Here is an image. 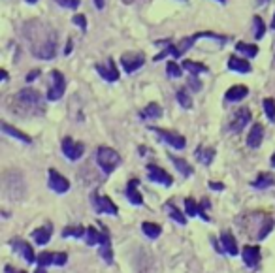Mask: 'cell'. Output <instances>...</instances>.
<instances>
[{
  "label": "cell",
  "mask_w": 275,
  "mask_h": 273,
  "mask_svg": "<svg viewBox=\"0 0 275 273\" xmlns=\"http://www.w3.org/2000/svg\"><path fill=\"white\" fill-rule=\"evenodd\" d=\"M166 209H168V213H170V217H172L175 222H179V224H187V219H185V215L181 213L179 209L175 207V205L172 204V202H166V205H164Z\"/></svg>",
  "instance_id": "836d02e7"
},
{
  "label": "cell",
  "mask_w": 275,
  "mask_h": 273,
  "mask_svg": "<svg viewBox=\"0 0 275 273\" xmlns=\"http://www.w3.org/2000/svg\"><path fill=\"white\" fill-rule=\"evenodd\" d=\"M147 177L151 181H155V183H160L164 187H170L173 183L172 175H170L166 170H162V168L155 166V164H149V166H147Z\"/></svg>",
  "instance_id": "30bf717a"
},
{
  "label": "cell",
  "mask_w": 275,
  "mask_h": 273,
  "mask_svg": "<svg viewBox=\"0 0 275 273\" xmlns=\"http://www.w3.org/2000/svg\"><path fill=\"white\" fill-rule=\"evenodd\" d=\"M13 104H15V110L19 113H25V115H42L43 113V98L42 94L34 91V89H23L13 96Z\"/></svg>",
  "instance_id": "7a4b0ae2"
},
{
  "label": "cell",
  "mask_w": 275,
  "mask_h": 273,
  "mask_svg": "<svg viewBox=\"0 0 275 273\" xmlns=\"http://www.w3.org/2000/svg\"><path fill=\"white\" fill-rule=\"evenodd\" d=\"M96 72H98L100 77L106 79V81H117V79H119V70L115 66L113 59H108V66H106V64H96Z\"/></svg>",
  "instance_id": "2e32d148"
},
{
  "label": "cell",
  "mask_w": 275,
  "mask_h": 273,
  "mask_svg": "<svg viewBox=\"0 0 275 273\" xmlns=\"http://www.w3.org/2000/svg\"><path fill=\"white\" fill-rule=\"evenodd\" d=\"M156 43H162V45H166V49H164L162 53H158L155 57V60H162L164 57H181V53H179V49H177V45H173L172 42H164V40H158Z\"/></svg>",
  "instance_id": "603a6c76"
},
{
  "label": "cell",
  "mask_w": 275,
  "mask_h": 273,
  "mask_svg": "<svg viewBox=\"0 0 275 273\" xmlns=\"http://www.w3.org/2000/svg\"><path fill=\"white\" fill-rule=\"evenodd\" d=\"M274 183H275L274 175H270V173H260L257 179L253 181V187L255 188H268V187H272Z\"/></svg>",
  "instance_id": "d6a6232c"
},
{
  "label": "cell",
  "mask_w": 275,
  "mask_h": 273,
  "mask_svg": "<svg viewBox=\"0 0 275 273\" xmlns=\"http://www.w3.org/2000/svg\"><path fill=\"white\" fill-rule=\"evenodd\" d=\"M249 121H251V111L247 110V108H241V110H238L234 113L232 121H230V130H232V132H240V130L245 128V125H247Z\"/></svg>",
  "instance_id": "9a60e30c"
},
{
  "label": "cell",
  "mask_w": 275,
  "mask_h": 273,
  "mask_svg": "<svg viewBox=\"0 0 275 273\" xmlns=\"http://www.w3.org/2000/svg\"><path fill=\"white\" fill-rule=\"evenodd\" d=\"M66 91V81H64V76L60 74L59 70H53L51 72V87H49V91H47V100H59L60 96L64 94Z\"/></svg>",
  "instance_id": "277c9868"
},
{
  "label": "cell",
  "mask_w": 275,
  "mask_h": 273,
  "mask_svg": "<svg viewBox=\"0 0 275 273\" xmlns=\"http://www.w3.org/2000/svg\"><path fill=\"white\" fill-rule=\"evenodd\" d=\"M72 21H74V23H76V25H78L79 28L83 30V32L87 30V19H85V15L78 13V15H74V19H72Z\"/></svg>",
  "instance_id": "b9f144b4"
},
{
  "label": "cell",
  "mask_w": 275,
  "mask_h": 273,
  "mask_svg": "<svg viewBox=\"0 0 275 273\" xmlns=\"http://www.w3.org/2000/svg\"><path fill=\"white\" fill-rule=\"evenodd\" d=\"M2 132H4V134H8V136H11V137H17V139H21L23 143H32L30 136L23 134V132H21V130H17V128L9 127L8 123H2Z\"/></svg>",
  "instance_id": "cb8c5ba5"
},
{
  "label": "cell",
  "mask_w": 275,
  "mask_h": 273,
  "mask_svg": "<svg viewBox=\"0 0 275 273\" xmlns=\"http://www.w3.org/2000/svg\"><path fill=\"white\" fill-rule=\"evenodd\" d=\"M9 245L13 247V251H17L19 255H23V258H25L28 264H34L36 262V258H38V256L34 255L32 247H30L26 241H23V239H11V241H9Z\"/></svg>",
  "instance_id": "4fadbf2b"
},
{
  "label": "cell",
  "mask_w": 275,
  "mask_h": 273,
  "mask_svg": "<svg viewBox=\"0 0 275 273\" xmlns=\"http://www.w3.org/2000/svg\"><path fill=\"white\" fill-rule=\"evenodd\" d=\"M228 68L232 72H240V74H249L251 72V64L241 57H230L228 60Z\"/></svg>",
  "instance_id": "44dd1931"
},
{
  "label": "cell",
  "mask_w": 275,
  "mask_h": 273,
  "mask_svg": "<svg viewBox=\"0 0 275 273\" xmlns=\"http://www.w3.org/2000/svg\"><path fill=\"white\" fill-rule=\"evenodd\" d=\"M68 260L66 253H42L36 258L38 268H47V266H64Z\"/></svg>",
  "instance_id": "9c48e42d"
},
{
  "label": "cell",
  "mask_w": 275,
  "mask_h": 273,
  "mask_svg": "<svg viewBox=\"0 0 275 273\" xmlns=\"http://www.w3.org/2000/svg\"><path fill=\"white\" fill-rule=\"evenodd\" d=\"M49 188L55 190V192H59V194H64V192H68L70 188V183L66 177H62L57 170H49Z\"/></svg>",
  "instance_id": "5bb4252c"
},
{
  "label": "cell",
  "mask_w": 275,
  "mask_h": 273,
  "mask_svg": "<svg viewBox=\"0 0 275 273\" xmlns=\"http://www.w3.org/2000/svg\"><path fill=\"white\" fill-rule=\"evenodd\" d=\"M260 2H264V0H260Z\"/></svg>",
  "instance_id": "11a10c76"
},
{
  "label": "cell",
  "mask_w": 275,
  "mask_h": 273,
  "mask_svg": "<svg viewBox=\"0 0 275 273\" xmlns=\"http://www.w3.org/2000/svg\"><path fill=\"white\" fill-rule=\"evenodd\" d=\"M141 117H143V119H158V117H162V108H160L158 104L151 102L145 110L141 111Z\"/></svg>",
  "instance_id": "4316f807"
},
{
  "label": "cell",
  "mask_w": 275,
  "mask_h": 273,
  "mask_svg": "<svg viewBox=\"0 0 275 273\" xmlns=\"http://www.w3.org/2000/svg\"><path fill=\"white\" fill-rule=\"evenodd\" d=\"M36 23H28L25 28L26 38L30 40V51L34 57L43 60H51L57 55V36L51 28H47V25L42 26V34H38Z\"/></svg>",
  "instance_id": "6da1fadb"
},
{
  "label": "cell",
  "mask_w": 275,
  "mask_h": 273,
  "mask_svg": "<svg viewBox=\"0 0 275 273\" xmlns=\"http://www.w3.org/2000/svg\"><path fill=\"white\" fill-rule=\"evenodd\" d=\"M62 153L68 160H79L85 153V145L81 141H74L72 137H64L62 139Z\"/></svg>",
  "instance_id": "5b68a950"
},
{
  "label": "cell",
  "mask_w": 275,
  "mask_h": 273,
  "mask_svg": "<svg viewBox=\"0 0 275 273\" xmlns=\"http://www.w3.org/2000/svg\"><path fill=\"white\" fill-rule=\"evenodd\" d=\"M32 238L38 245H47L49 239H51V226H43V228H38V230L32 232Z\"/></svg>",
  "instance_id": "d4e9b609"
},
{
  "label": "cell",
  "mask_w": 275,
  "mask_h": 273,
  "mask_svg": "<svg viewBox=\"0 0 275 273\" xmlns=\"http://www.w3.org/2000/svg\"><path fill=\"white\" fill-rule=\"evenodd\" d=\"M138 179H132L129 183V187H127V198H129L130 202L134 205H143V198L139 194V190H138Z\"/></svg>",
  "instance_id": "7402d4cb"
},
{
  "label": "cell",
  "mask_w": 275,
  "mask_h": 273,
  "mask_svg": "<svg viewBox=\"0 0 275 273\" xmlns=\"http://www.w3.org/2000/svg\"><path fill=\"white\" fill-rule=\"evenodd\" d=\"M207 205H209L207 200H204L202 204L194 202L192 198H187V200H185V209H187V215H189V217H196L198 215V217H202L206 222H209V217H207V213H206Z\"/></svg>",
  "instance_id": "8fae6325"
},
{
  "label": "cell",
  "mask_w": 275,
  "mask_h": 273,
  "mask_svg": "<svg viewBox=\"0 0 275 273\" xmlns=\"http://www.w3.org/2000/svg\"><path fill=\"white\" fill-rule=\"evenodd\" d=\"M270 162H272V166L275 168V154H272V160H270Z\"/></svg>",
  "instance_id": "f907efd6"
},
{
  "label": "cell",
  "mask_w": 275,
  "mask_h": 273,
  "mask_svg": "<svg viewBox=\"0 0 275 273\" xmlns=\"http://www.w3.org/2000/svg\"><path fill=\"white\" fill-rule=\"evenodd\" d=\"M143 64H145V57H143L141 53H125V55L121 57V66H123V70H125L127 74L136 72V70L141 68Z\"/></svg>",
  "instance_id": "ba28073f"
},
{
  "label": "cell",
  "mask_w": 275,
  "mask_h": 273,
  "mask_svg": "<svg viewBox=\"0 0 275 273\" xmlns=\"http://www.w3.org/2000/svg\"><path fill=\"white\" fill-rule=\"evenodd\" d=\"M6 272L8 273H26V272H11V268H6Z\"/></svg>",
  "instance_id": "c3c4849f"
},
{
  "label": "cell",
  "mask_w": 275,
  "mask_h": 273,
  "mask_svg": "<svg viewBox=\"0 0 275 273\" xmlns=\"http://www.w3.org/2000/svg\"><path fill=\"white\" fill-rule=\"evenodd\" d=\"M166 68H168V76L170 77H181V68L175 62H168Z\"/></svg>",
  "instance_id": "ab89813d"
},
{
  "label": "cell",
  "mask_w": 275,
  "mask_h": 273,
  "mask_svg": "<svg viewBox=\"0 0 275 273\" xmlns=\"http://www.w3.org/2000/svg\"><path fill=\"white\" fill-rule=\"evenodd\" d=\"M236 51H240L243 57H249V59H253V57H257L258 55V47L257 45H251V43H236Z\"/></svg>",
  "instance_id": "f546056e"
},
{
  "label": "cell",
  "mask_w": 275,
  "mask_h": 273,
  "mask_svg": "<svg viewBox=\"0 0 275 273\" xmlns=\"http://www.w3.org/2000/svg\"><path fill=\"white\" fill-rule=\"evenodd\" d=\"M219 2H226V0H219Z\"/></svg>",
  "instance_id": "db71d44e"
},
{
  "label": "cell",
  "mask_w": 275,
  "mask_h": 273,
  "mask_svg": "<svg viewBox=\"0 0 275 273\" xmlns=\"http://www.w3.org/2000/svg\"><path fill=\"white\" fill-rule=\"evenodd\" d=\"M177 102L185 108V110H190L192 108V100H190V96L187 94V91L185 89H181V91H177Z\"/></svg>",
  "instance_id": "8d00e7d4"
},
{
  "label": "cell",
  "mask_w": 275,
  "mask_h": 273,
  "mask_svg": "<svg viewBox=\"0 0 275 273\" xmlns=\"http://www.w3.org/2000/svg\"><path fill=\"white\" fill-rule=\"evenodd\" d=\"M91 202H93V205H95V211H96V213H106V215H117V213H119L117 205L112 202V198L100 196V194L93 192V196H91Z\"/></svg>",
  "instance_id": "8992f818"
},
{
  "label": "cell",
  "mask_w": 275,
  "mask_h": 273,
  "mask_svg": "<svg viewBox=\"0 0 275 273\" xmlns=\"http://www.w3.org/2000/svg\"><path fill=\"white\" fill-rule=\"evenodd\" d=\"M189 85H190V89H194V91H200V89H202V83H200V79H196L194 76L189 79Z\"/></svg>",
  "instance_id": "7bdbcfd3"
},
{
  "label": "cell",
  "mask_w": 275,
  "mask_h": 273,
  "mask_svg": "<svg viewBox=\"0 0 275 273\" xmlns=\"http://www.w3.org/2000/svg\"><path fill=\"white\" fill-rule=\"evenodd\" d=\"M59 6H64V8H70V9H76L79 6V0H55Z\"/></svg>",
  "instance_id": "60d3db41"
},
{
  "label": "cell",
  "mask_w": 275,
  "mask_h": 273,
  "mask_svg": "<svg viewBox=\"0 0 275 273\" xmlns=\"http://www.w3.org/2000/svg\"><path fill=\"white\" fill-rule=\"evenodd\" d=\"M247 94H249V89L245 85H234L226 91L224 98H226L228 102H240V100H243Z\"/></svg>",
  "instance_id": "ffe728a7"
},
{
  "label": "cell",
  "mask_w": 275,
  "mask_h": 273,
  "mask_svg": "<svg viewBox=\"0 0 275 273\" xmlns=\"http://www.w3.org/2000/svg\"><path fill=\"white\" fill-rule=\"evenodd\" d=\"M221 245H223L224 251H226L228 255L236 256L238 253H240V249H238V241H236V238L232 236V232L224 230L223 234H221Z\"/></svg>",
  "instance_id": "d6986e66"
},
{
  "label": "cell",
  "mask_w": 275,
  "mask_h": 273,
  "mask_svg": "<svg viewBox=\"0 0 275 273\" xmlns=\"http://www.w3.org/2000/svg\"><path fill=\"white\" fill-rule=\"evenodd\" d=\"M272 228H274V219H270V217H266L264 219V224L260 226V230H258V239H264L272 232Z\"/></svg>",
  "instance_id": "d590c367"
},
{
  "label": "cell",
  "mask_w": 275,
  "mask_h": 273,
  "mask_svg": "<svg viewBox=\"0 0 275 273\" xmlns=\"http://www.w3.org/2000/svg\"><path fill=\"white\" fill-rule=\"evenodd\" d=\"M26 2H28V4H34V2H38V0H26Z\"/></svg>",
  "instance_id": "f5cc1de1"
},
{
  "label": "cell",
  "mask_w": 275,
  "mask_h": 273,
  "mask_svg": "<svg viewBox=\"0 0 275 273\" xmlns=\"http://www.w3.org/2000/svg\"><path fill=\"white\" fill-rule=\"evenodd\" d=\"M264 111H266V117L272 123L275 121V100L274 98H266L264 100Z\"/></svg>",
  "instance_id": "74e56055"
},
{
  "label": "cell",
  "mask_w": 275,
  "mask_h": 273,
  "mask_svg": "<svg viewBox=\"0 0 275 273\" xmlns=\"http://www.w3.org/2000/svg\"><path fill=\"white\" fill-rule=\"evenodd\" d=\"M151 130L155 132L156 136L160 137L162 141H166L170 147H173V149H185V145H187V141H185V137L179 136V134H175V132H170V130H162V128H155L151 127Z\"/></svg>",
  "instance_id": "52a82bcc"
},
{
  "label": "cell",
  "mask_w": 275,
  "mask_h": 273,
  "mask_svg": "<svg viewBox=\"0 0 275 273\" xmlns=\"http://www.w3.org/2000/svg\"><path fill=\"white\" fill-rule=\"evenodd\" d=\"M85 241L91 245V247H93V245H100V241H102V228L98 232L96 228L89 226V228H87V234H85Z\"/></svg>",
  "instance_id": "f1b7e54d"
},
{
  "label": "cell",
  "mask_w": 275,
  "mask_h": 273,
  "mask_svg": "<svg viewBox=\"0 0 275 273\" xmlns=\"http://www.w3.org/2000/svg\"><path fill=\"white\" fill-rule=\"evenodd\" d=\"M272 28L275 30V13H274V19H272Z\"/></svg>",
  "instance_id": "816d5d0a"
},
{
  "label": "cell",
  "mask_w": 275,
  "mask_h": 273,
  "mask_svg": "<svg viewBox=\"0 0 275 273\" xmlns=\"http://www.w3.org/2000/svg\"><path fill=\"white\" fill-rule=\"evenodd\" d=\"M40 76V70H34V72H32V74H28V76H26V81H28V83H30V81H34L36 77Z\"/></svg>",
  "instance_id": "ee69618b"
},
{
  "label": "cell",
  "mask_w": 275,
  "mask_h": 273,
  "mask_svg": "<svg viewBox=\"0 0 275 273\" xmlns=\"http://www.w3.org/2000/svg\"><path fill=\"white\" fill-rule=\"evenodd\" d=\"M262 139H264V127L257 123V125H253L249 136H247V145H249L251 149H257V147H260Z\"/></svg>",
  "instance_id": "ac0fdd59"
},
{
  "label": "cell",
  "mask_w": 275,
  "mask_h": 273,
  "mask_svg": "<svg viewBox=\"0 0 275 273\" xmlns=\"http://www.w3.org/2000/svg\"><path fill=\"white\" fill-rule=\"evenodd\" d=\"M141 230H143V234H145L147 238L156 239L158 236H160L162 228H160L158 224H155V222H143V224H141Z\"/></svg>",
  "instance_id": "1f68e13d"
},
{
  "label": "cell",
  "mask_w": 275,
  "mask_h": 273,
  "mask_svg": "<svg viewBox=\"0 0 275 273\" xmlns=\"http://www.w3.org/2000/svg\"><path fill=\"white\" fill-rule=\"evenodd\" d=\"M183 68L189 70L192 76L207 72V66H206V64H202V62H194V60H183Z\"/></svg>",
  "instance_id": "4dcf8cb0"
},
{
  "label": "cell",
  "mask_w": 275,
  "mask_h": 273,
  "mask_svg": "<svg viewBox=\"0 0 275 273\" xmlns=\"http://www.w3.org/2000/svg\"><path fill=\"white\" fill-rule=\"evenodd\" d=\"M194 154H196V158L200 162L207 166V164H211L213 156H215V149H211V147H198Z\"/></svg>",
  "instance_id": "484cf974"
},
{
  "label": "cell",
  "mask_w": 275,
  "mask_h": 273,
  "mask_svg": "<svg viewBox=\"0 0 275 273\" xmlns=\"http://www.w3.org/2000/svg\"><path fill=\"white\" fill-rule=\"evenodd\" d=\"M70 51H72V40H68V45H66V51H64V53L68 55Z\"/></svg>",
  "instance_id": "7dc6e473"
},
{
  "label": "cell",
  "mask_w": 275,
  "mask_h": 273,
  "mask_svg": "<svg viewBox=\"0 0 275 273\" xmlns=\"http://www.w3.org/2000/svg\"><path fill=\"white\" fill-rule=\"evenodd\" d=\"M209 188H213V190H223L224 185L223 183H211V181H209Z\"/></svg>",
  "instance_id": "f6af8a7d"
},
{
  "label": "cell",
  "mask_w": 275,
  "mask_h": 273,
  "mask_svg": "<svg viewBox=\"0 0 275 273\" xmlns=\"http://www.w3.org/2000/svg\"><path fill=\"white\" fill-rule=\"evenodd\" d=\"M95 4H96V8H98V9L104 8V0H95Z\"/></svg>",
  "instance_id": "bcb514c9"
},
{
  "label": "cell",
  "mask_w": 275,
  "mask_h": 273,
  "mask_svg": "<svg viewBox=\"0 0 275 273\" xmlns=\"http://www.w3.org/2000/svg\"><path fill=\"white\" fill-rule=\"evenodd\" d=\"M264 32H266V26H264V23H262V19L255 17V36H257V40H260L262 36H264Z\"/></svg>",
  "instance_id": "f35d334b"
},
{
  "label": "cell",
  "mask_w": 275,
  "mask_h": 273,
  "mask_svg": "<svg viewBox=\"0 0 275 273\" xmlns=\"http://www.w3.org/2000/svg\"><path fill=\"white\" fill-rule=\"evenodd\" d=\"M241 256H243V262L247 268H257L258 262H260V249L253 247V245H245L241 251Z\"/></svg>",
  "instance_id": "e0dca14e"
},
{
  "label": "cell",
  "mask_w": 275,
  "mask_h": 273,
  "mask_svg": "<svg viewBox=\"0 0 275 273\" xmlns=\"http://www.w3.org/2000/svg\"><path fill=\"white\" fill-rule=\"evenodd\" d=\"M36 273H45V268H38V270H36Z\"/></svg>",
  "instance_id": "681fc988"
},
{
  "label": "cell",
  "mask_w": 275,
  "mask_h": 273,
  "mask_svg": "<svg viewBox=\"0 0 275 273\" xmlns=\"http://www.w3.org/2000/svg\"><path fill=\"white\" fill-rule=\"evenodd\" d=\"M96 162L102 168L104 173H112L121 164V156L112 147H98V151H96Z\"/></svg>",
  "instance_id": "3957f363"
},
{
  "label": "cell",
  "mask_w": 275,
  "mask_h": 273,
  "mask_svg": "<svg viewBox=\"0 0 275 273\" xmlns=\"http://www.w3.org/2000/svg\"><path fill=\"white\" fill-rule=\"evenodd\" d=\"M102 228V241H100V256L108 264H113V251H112V239H110V232L104 226L102 222L98 224Z\"/></svg>",
  "instance_id": "7c38bea8"
},
{
  "label": "cell",
  "mask_w": 275,
  "mask_h": 273,
  "mask_svg": "<svg viewBox=\"0 0 275 273\" xmlns=\"http://www.w3.org/2000/svg\"><path fill=\"white\" fill-rule=\"evenodd\" d=\"M87 234V228H83V226H68V228H64V232H62V236L64 238H85Z\"/></svg>",
  "instance_id": "e575fe53"
},
{
  "label": "cell",
  "mask_w": 275,
  "mask_h": 273,
  "mask_svg": "<svg viewBox=\"0 0 275 273\" xmlns=\"http://www.w3.org/2000/svg\"><path fill=\"white\" fill-rule=\"evenodd\" d=\"M170 160L173 162V166L177 168V170L185 175V177H189V175H192V166H190L187 160H183V158H177V156H173V154H170Z\"/></svg>",
  "instance_id": "83f0119b"
}]
</instances>
